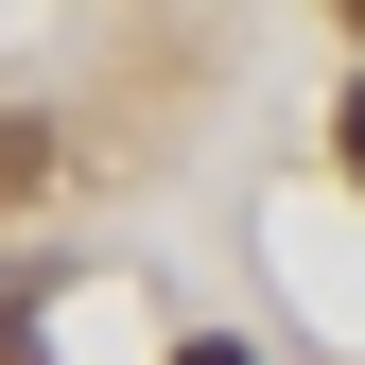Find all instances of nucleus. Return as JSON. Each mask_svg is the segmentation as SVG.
<instances>
[{
    "mask_svg": "<svg viewBox=\"0 0 365 365\" xmlns=\"http://www.w3.org/2000/svg\"><path fill=\"white\" fill-rule=\"evenodd\" d=\"M331 157H348V174H365V87H348V105H331Z\"/></svg>",
    "mask_w": 365,
    "mask_h": 365,
    "instance_id": "f03ea898",
    "label": "nucleus"
},
{
    "mask_svg": "<svg viewBox=\"0 0 365 365\" xmlns=\"http://www.w3.org/2000/svg\"><path fill=\"white\" fill-rule=\"evenodd\" d=\"M174 365H244V348H174Z\"/></svg>",
    "mask_w": 365,
    "mask_h": 365,
    "instance_id": "7ed1b4c3",
    "label": "nucleus"
},
{
    "mask_svg": "<svg viewBox=\"0 0 365 365\" xmlns=\"http://www.w3.org/2000/svg\"><path fill=\"white\" fill-rule=\"evenodd\" d=\"M53 174V122H0V192H35Z\"/></svg>",
    "mask_w": 365,
    "mask_h": 365,
    "instance_id": "f257e3e1",
    "label": "nucleus"
}]
</instances>
